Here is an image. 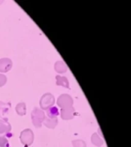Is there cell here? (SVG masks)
Returning a JSON list of instances; mask_svg holds the SVG:
<instances>
[{
	"label": "cell",
	"instance_id": "7c38bea8",
	"mask_svg": "<svg viewBox=\"0 0 131 147\" xmlns=\"http://www.w3.org/2000/svg\"><path fill=\"white\" fill-rule=\"evenodd\" d=\"M56 84L57 85H59V86H62V87H66V88H68L69 87V82L67 78L65 77H62V76L57 75L56 76Z\"/></svg>",
	"mask_w": 131,
	"mask_h": 147
},
{
	"label": "cell",
	"instance_id": "2e32d148",
	"mask_svg": "<svg viewBox=\"0 0 131 147\" xmlns=\"http://www.w3.org/2000/svg\"><path fill=\"white\" fill-rule=\"evenodd\" d=\"M8 145V140L5 136L0 135V147H5Z\"/></svg>",
	"mask_w": 131,
	"mask_h": 147
},
{
	"label": "cell",
	"instance_id": "277c9868",
	"mask_svg": "<svg viewBox=\"0 0 131 147\" xmlns=\"http://www.w3.org/2000/svg\"><path fill=\"white\" fill-rule=\"evenodd\" d=\"M57 106L61 109L73 107V99L68 94H62L57 98Z\"/></svg>",
	"mask_w": 131,
	"mask_h": 147
},
{
	"label": "cell",
	"instance_id": "52a82bcc",
	"mask_svg": "<svg viewBox=\"0 0 131 147\" xmlns=\"http://www.w3.org/2000/svg\"><path fill=\"white\" fill-rule=\"evenodd\" d=\"M74 116V108L73 107L61 110V117L63 119L68 120V119H73Z\"/></svg>",
	"mask_w": 131,
	"mask_h": 147
},
{
	"label": "cell",
	"instance_id": "9c48e42d",
	"mask_svg": "<svg viewBox=\"0 0 131 147\" xmlns=\"http://www.w3.org/2000/svg\"><path fill=\"white\" fill-rule=\"evenodd\" d=\"M57 123H58V120H57V118L51 119V118H48V117H45L42 123L48 128L54 129L57 125Z\"/></svg>",
	"mask_w": 131,
	"mask_h": 147
},
{
	"label": "cell",
	"instance_id": "9a60e30c",
	"mask_svg": "<svg viewBox=\"0 0 131 147\" xmlns=\"http://www.w3.org/2000/svg\"><path fill=\"white\" fill-rule=\"evenodd\" d=\"M73 147H87L86 142L82 140H76L72 142Z\"/></svg>",
	"mask_w": 131,
	"mask_h": 147
},
{
	"label": "cell",
	"instance_id": "e0dca14e",
	"mask_svg": "<svg viewBox=\"0 0 131 147\" xmlns=\"http://www.w3.org/2000/svg\"><path fill=\"white\" fill-rule=\"evenodd\" d=\"M7 81V78L4 74H0V87H2L5 84V83Z\"/></svg>",
	"mask_w": 131,
	"mask_h": 147
},
{
	"label": "cell",
	"instance_id": "5bb4252c",
	"mask_svg": "<svg viewBox=\"0 0 131 147\" xmlns=\"http://www.w3.org/2000/svg\"><path fill=\"white\" fill-rule=\"evenodd\" d=\"M16 113L19 116H24L26 113V105L25 103H19L16 107Z\"/></svg>",
	"mask_w": 131,
	"mask_h": 147
},
{
	"label": "cell",
	"instance_id": "5b68a950",
	"mask_svg": "<svg viewBox=\"0 0 131 147\" xmlns=\"http://www.w3.org/2000/svg\"><path fill=\"white\" fill-rule=\"evenodd\" d=\"M11 129V125L6 119H0V135L6 136L10 133Z\"/></svg>",
	"mask_w": 131,
	"mask_h": 147
},
{
	"label": "cell",
	"instance_id": "7a4b0ae2",
	"mask_svg": "<svg viewBox=\"0 0 131 147\" xmlns=\"http://www.w3.org/2000/svg\"><path fill=\"white\" fill-rule=\"evenodd\" d=\"M55 96L50 93H47L41 96L40 100V107L41 110H47L48 108L53 107V105L55 104Z\"/></svg>",
	"mask_w": 131,
	"mask_h": 147
},
{
	"label": "cell",
	"instance_id": "8992f818",
	"mask_svg": "<svg viewBox=\"0 0 131 147\" xmlns=\"http://www.w3.org/2000/svg\"><path fill=\"white\" fill-rule=\"evenodd\" d=\"M12 67V62L9 58H2L0 59V72L5 73L10 71Z\"/></svg>",
	"mask_w": 131,
	"mask_h": 147
},
{
	"label": "cell",
	"instance_id": "30bf717a",
	"mask_svg": "<svg viewBox=\"0 0 131 147\" xmlns=\"http://www.w3.org/2000/svg\"><path fill=\"white\" fill-rule=\"evenodd\" d=\"M55 69L56 72L58 74H63L66 72L68 70V67L64 61H58L55 64Z\"/></svg>",
	"mask_w": 131,
	"mask_h": 147
},
{
	"label": "cell",
	"instance_id": "ba28073f",
	"mask_svg": "<svg viewBox=\"0 0 131 147\" xmlns=\"http://www.w3.org/2000/svg\"><path fill=\"white\" fill-rule=\"evenodd\" d=\"M10 110H11V106L9 103L0 102V117L1 118H4L5 117H6Z\"/></svg>",
	"mask_w": 131,
	"mask_h": 147
},
{
	"label": "cell",
	"instance_id": "3957f363",
	"mask_svg": "<svg viewBox=\"0 0 131 147\" xmlns=\"http://www.w3.org/2000/svg\"><path fill=\"white\" fill-rule=\"evenodd\" d=\"M20 141L25 146H30L34 142V133L30 129H25L20 133Z\"/></svg>",
	"mask_w": 131,
	"mask_h": 147
},
{
	"label": "cell",
	"instance_id": "8fae6325",
	"mask_svg": "<svg viewBox=\"0 0 131 147\" xmlns=\"http://www.w3.org/2000/svg\"><path fill=\"white\" fill-rule=\"evenodd\" d=\"M91 142L94 146L97 147H101L103 144V138H101L97 133H94L91 136Z\"/></svg>",
	"mask_w": 131,
	"mask_h": 147
},
{
	"label": "cell",
	"instance_id": "6da1fadb",
	"mask_svg": "<svg viewBox=\"0 0 131 147\" xmlns=\"http://www.w3.org/2000/svg\"><path fill=\"white\" fill-rule=\"evenodd\" d=\"M45 118V115L41 109H39L38 107L33 109L32 112V121L35 127H38V128L41 127Z\"/></svg>",
	"mask_w": 131,
	"mask_h": 147
},
{
	"label": "cell",
	"instance_id": "4fadbf2b",
	"mask_svg": "<svg viewBox=\"0 0 131 147\" xmlns=\"http://www.w3.org/2000/svg\"><path fill=\"white\" fill-rule=\"evenodd\" d=\"M59 115V111L56 107H51L48 108L47 110V116L48 118H57V117Z\"/></svg>",
	"mask_w": 131,
	"mask_h": 147
}]
</instances>
